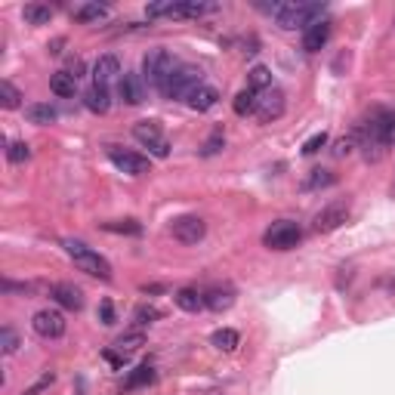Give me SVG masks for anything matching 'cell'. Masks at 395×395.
Returning <instances> with one entry per match:
<instances>
[{
    "instance_id": "cell-25",
    "label": "cell",
    "mask_w": 395,
    "mask_h": 395,
    "mask_svg": "<svg viewBox=\"0 0 395 395\" xmlns=\"http://www.w3.org/2000/svg\"><path fill=\"white\" fill-rule=\"evenodd\" d=\"M105 16H109V6H102V3H84V6H77V10H75V19L81 25L102 22Z\"/></svg>"
},
{
    "instance_id": "cell-35",
    "label": "cell",
    "mask_w": 395,
    "mask_h": 395,
    "mask_svg": "<svg viewBox=\"0 0 395 395\" xmlns=\"http://www.w3.org/2000/svg\"><path fill=\"white\" fill-rule=\"evenodd\" d=\"M19 346H22V343H19V334L13 327H3L0 330V349H3V355H13V352H16Z\"/></svg>"
},
{
    "instance_id": "cell-36",
    "label": "cell",
    "mask_w": 395,
    "mask_h": 395,
    "mask_svg": "<svg viewBox=\"0 0 395 395\" xmlns=\"http://www.w3.org/2000/svg\"><path fill=\"white\" fill-rule=\"evenodd\" d=\"M133 318H136V325H152V321H161V309L157 306H139L133 312Z\"/></svg>"
},
{
    "instance_id": "cell-11",
    "label": "cell",
    "mask_w": 395,
    "mask_h": 395,
    "mask_svg": "<svg viewBox=\"0 0 395 395\" xmlns=\"http://www.w3.org/2000/svg\"><path fill=\"white\" fill-rule=\"evenodd\" d=\"M349 219V201H334V204H327L325 210L315 217V232H336V229L343 226V222Z\"/></svg>"
},
{
    "instance_id": "cell-41",
    "label": "cell",
    "mask_w": 395,
    "mask_h": 395,
    "mask_svg": "<svg viewBox=\"0 0 395 395\" xmlns=\"http://www.w3.org/2000/svg\"><path fill=\"white\" fill-rule=\"evenodd\" d=\"M68 75L75 77V81H77V77H84V62L77 59V56H75V59H68Z\"/></svg>"
},
{
    "instance_id": "cell-6",
    "label": "cell",
    "mask_w": 395,
    "mask_h": 395,
    "mask_svg": "<svg viewBox=\"0 0 395 395\" xmlns=\"http://www.w3.org/2000/svg\"><path fill=\"white\" fill-rule=\"evenodd\" d=\"M300 241H303V229H300L297 222H291V219L272 222V226L263 232V244L269 250H293Z\"/></svg>"
},
{
    "instance_id": "cell-32",
    "label": "cell",
    "mask_w": 395,
    "mask_h": 395,
    "mask_svg": "<svg viewBox=\"0 0 395 395\" xmlns=\"http://www.w3.org/2000/svg\"><path fill=\"white\" fill-rule=\"evenodd\" d=\"M105 232H118V235H139L142 226L136 219H118V222H102Z\"/></svg>"
},
{
    "instance_id": "cell-26",
    "label": "cell",
    "mask_w": 395,
    "mask_h": 395,
    "mask_svg": "<svg viewBox=\"0 0 395 395\" xmlns=\"http://www.w3.org/2000/svg\"><path fill=\"white\" fill-rule=\"evenodd\" d=\"M22 19L28 25H49V19H53V10H49L47 3H28L22 10Z\"/></svg>"
},
{
    "instance_id": "cell-10",
    "label": "cell",
    "mask_w": 395,
    "mask_h": 395,
    "mask_svg": "<svg viewBox=\"0 0 395 395\" xmlns=\"http://www.w3.org/2000/svg\"><path fill=\"white\" fill-rule=\"evenodd\" d=\"M284 105H287V99L281 90L278 87L265 90V93H260V99H256V118H260L263 124H272V121H278L284 114Z\"/></svg>"
},
{
    "instance_id": "cell-31",
    "label": "cell",
    "mask_w": 395,
    "mask_h": 395,
    "mask_svg": "<svg viewBox=\"0 0 395 395\" xmlns=\"http://www.w3.org/2000/svg\"><path fill=\"white\" fill-rule=\"evenodd\" d=\"M336 176L330 173V170H312L309 179L303 183V192H315V189H327V185H334Z\"/></svg>"
},
{
    "instance_id": "cell-15",
    "label": "cell",
    "mask_w": 395,
    "mask_h": 395,
    "mask_svg": "<svg viewBox=\"0 0 395 395\" xmlns=\"http://www.w3.org/2000/svg\"><path fill=\"white\" fill-rule=\"evenodd\" d=\"M49 297H53L59 306L71 309V312L84 309V291H81V287H75V284H68V281H59V284L49 287Z\"/></svg>"
},
{
    "instance_id": "cell-40",
    "label": "cell",
    "mask_w": 395,
    "mask_h": 395,
    "mask_svg": "<svg viewBox=\"0 0 395 395\" xmlns=\"http://www.w3.org/2000/svg\"><path fill=\"white\" fill-rule=\"evenodd\" d=\"M53 380H56V373H44V377H40V380H38V383H34V386H31V389H28L25 395H38L40 389H47V386H49V383H53Z\"/></svg>"
},
{
    "instance_id": "cell-19",
    "label": "cell",
    "mask_w": 395,
    "mask_h": 395,
    "mask_svg": "<svg viewBox=\"0 0 395 395\" xmlns=\"http://www.w3.org/2000/svg\"><path fill=\"white\" fill-rule=\"evenodd\" d=\"M84 105H87V109L93 111V114H105L111 109V99H109V87H96V84H93V87L84 93Z\"/></svg>"
},
{
    "instance_id": "cell-37",
    "label": "cell",
    "mask_w": 395,
    "mask_h": 395,
    "mask_svg": "<svg viewBox=\"0 0 395 395\" xmlns=\"http://www.w3.org/2000/svg\"><path fill=\"white\" fill-rule=\"evenodd\" d=\"M222 146H226V136H222V130H213V136L204 142V148H201V155L210 157V155H219Z\"/></svg>"
},
{
    "instance_id": "cell-17",
    "label": "cell",
    "mask_w": 395,
    "mask_h": 395,
    "mask_svg": "<svg viewBox=\"0 0 395 395\" xmlns=\"http://www.w3.org/2000/svg\"><path fill=\"white\" fill-rule=\"evenodd\" d=\"M185 102H189V109H195V111H210V109H217V102H219V90L201 84V87L192 93L189 99H185Z\"/></svg>"
},
{
    "instance_id": "cell-22",
    "label": "cell",
    "mask_w": 395,
    "mask_h": 395,
    "mask_svg": "<svg viewBox=\"0 0 395 395\" xmlns=\"http://www.w3.org/2000/svg\"><path fill=\"white\" fill-rule=\"evenodd\" d=\"M49 90H53L59 99H68L77 93V81L68 75V71H56V75H49Z\"/></svg>"
},
{
    "instance_id": "cell-14",
    "label": "cell",
    "mask_w": 395,
    "mask_h": 395,
    "mask_svg": "<svg viewBox=\"0 0 395 395\" xmlns=\"http://www.w3.org/2000/svg\"><path fill=\"white\" fill-rule=\"evenodd\" d=\"M121 62H118V56H99L96 59V65H93V84L96 87H109L111 81H121Z\"/></svg>"
},
{
    "instance_id": "cell-12",
    "label": "cell",
    "mask_w": 395,
    "mask_h": 395,
    "mask_svg": "<svg viewBox=\"0 0 395 395\" xmlns=\"http://www.w3.org/2000/svg\"><path fill=\"white\" fill-rule=\"evenodd\" d=\"M109 161H111L118 170L130 173V176H146V173H148V157H142V155H136V152H127V148L111 146V148H109Z\"/></svg>"
},
{
    "instance_id": "cell-30",
    "label": "cell",
    "mask_w": 395,
    "mask_h": 395,
    "mask_svg": "<svg viewBox=\"0 0 395 395\" xmlns=\"http://www.w3.org/2000/svg\"><path fill=\"white\" fill-rule=\"evenodd\" d=\"M0 105H3V109H19V105H22V93H19L16 84L0 81Z\"/></svg>"
},
{
    "instance_id": "cell-9",
    "label": "cell",
    "mask_w": 395,
    "mask_h": 395,
    "mask_svg": "<svg viewBox=\"0 0 395 395\" xmlns=\"http://www.w3.org/2000/svg\"><path fill=\"white\" fill-rule=\"evenodd\" d=\"M170 235H173L179 244H198V241H204V235H207V222L201 217H179L170 222Z\"/></svg>"
},
{
    "instance_id": "cell-38",
    "label": "cell",
    "mask_w": 395,
    "mask_h": 395,
    "mask_svg": "<svg viewBox=\"0 0 395 395\" xmlns=\"http://www.w3.org/2000/svg\"><path fill=\"white\" fill-rule=\"evenodd\" d=\"M327 146V133L321 130V133H315V136H309V139L303 142V155H315V152H321V148Z\"/></svg>"
},
{
    "instance_id": "cell-21",
    "label": "cell",
    "mask_w": 395,
    "mask_h": 395,
    "mask_svg": "<svg viewBox=\"0 0 395 395\" xmlns=\"http://www.w3.org/2000/svg\"><path fill=\"white\" fill-rule=\"evenodd\" d=\"M173 300L183 312H201V309H204V293L192 291V287H179L173 293Z\"/></svg>"
},
{
    "instance_id": "cell-33",
    "label": "cell",
    "mask_w": 395,
    "mask_h": 395,
    "mask_svg": "<svg viewBox=\"0 0 395 395\" xmlns=\"http://www.w3.org/2000/svg\"><path fill=\"white\" fill-rule=\"evenodd\" d=\"M355 148H358V136H355V130H352L349 136H343V139H336L330 152H334V157H349L352 152H355Z\"/></svg>"
},
{
    "instance_id": "cell-8",
    "label": "cell",
    "mask_w": 395,
    "mask_h": 395,
    "mask_svg": "<svg viewBox=\"0 0 395 395\" xmlns=\"http://www.w3.org/2000/svg\"><path fill=\"white\" fill-rule=\"evenodd\" d=\"M31 327H34V334L44 336V340H59L68 325H65V315L62 312H56V309H40V312H34Z\"/></svg>"
},
{
    "instance_id": "cell-4",
    "label": "cell",
    "mask_w": 395,
    "mask_h": 395,
    "mask_svg": "<svg viewBox=\"0 0 395 395\" xmlns=\"http://www.w3.org/2000/svg\"><path fill=\"white\" fill-rule=\"evenodd\" d=\"M176 68L179 65H176V59H173V53H170V49H148L146 59H142V77H146V81L152 84L157 93L167 87L170 75H173Z\"/></svg>"
},
{
    "instance_id": "cell-5",
    "label": "cell",
    "mask_w": 395,
    "mask_h": 395,
    "mask_svg": "<svg viewBox=\"0 0 395 395\" xmlns=\"http://www.w3.org/2000/svg\"><path fill=\"white\" fill-rule=\"evenodd\" d=\"M201 84H204V71L198 65H179L173 75H170L167 87L161 90V96L164 99H189Z\"/></svg>"
},
{
    "instance_id": "cell-20",
    "label": "cell",
    "mask_w": 395,
    "mask_h": 395,
    "mask_svg": "<svg viewBox=\"0 0 395 395\" xmlns=\"http://www.w3.org/2000/svg\"><path fill=\"white\" fill-rule=\"evenodd\" d=\"M25 118H28V124H38V127H49V124H56V109L53 105H47V102H31L25 109Z\"/></svg>"
},
{
    "instance_id": "cell-24",
    "label": "cell",
    "mask_w": 395,
    "mask_h": 395,
    "mask_svg": "<svg viewBox=\"0 0 395 395\" xmlns=\"http://www.w3.org/2000/svg\"><path fill=\"white\" fill-rule=\"evenodd\" d=\"M210 343L219 352H235L238 349V343H241V336H238V330H232V327H219V330H213Z\"/></svg>"
},
{
    "instance_id": "cell-3",
    "label": "cell",
    "mask_w": 395,
    "mask_h": 395,
    "mask_svg": "<svg viewBox=\"0 0 395 395\" xmlns=\"http://www.w3.org/2000/svg\"><path fill=\"white\" fill-rule=\"evenodd\" d=\"M325 16V3H281V10L275 13V25L284 28V31H297V28H306L321 22Z\"/></svg>"
},
{
    "instance_id": "cell-2",
    "label": "cell",
    "mask_w": 395,
    "mask_h": 395,
    "mask_svg": "<svg viewBox=\"0 0 395 395\" xmlns=\"http://www.w3.org/2000/svg\"><path fill=\"white\" fill-rule=\"evenodd\" d=\"M62 247H65L68 260L75 263L81 272H87V275H93V278H102V281H111V263L105 260V256H99L93 247H87L84 241L65 238L62 241Z\"/></svg>"
},
{
    "instance_id": "cell-18",
    "label": "cell",
    "mask_w": 395,
    "mask_h": 395,
    "mask_svg": "<svg viewBox=\"0 0 395 395\" xmlns=\"http://www.w3.org/2000/svg\"><path fill=\"white\" fill-rule=\"evenodd\" d=\"M204 306L210 309V312H226V309L235 306V293L229 291V287H213V291L204 293Z\"/></svg>"
},
{
    "instance_id": "cell-16",
    "label": "cell",
    "mask_w": 395,
    "mask_h": 395,
    "mask_svg": "<svg viewBox=\"0 0 395 395\" xmlns=\"http://www.w3.org/2000/svg\"><path fill=\"white\" fill-rule=\"evenodd\" d=\"M327 38H330V22L327 19H321V22L309 25L303 31V49L306 53H318V49L327 44Z\"/></svg>"
},
{
    "instance_id": "cell-13",
    "label": "cell",
    "mask_w": 395,
    "mask_h": 395,
    "mask_svg": "<svg viewBox=\"0 0 395 395\" xmlns=\"http://www.w3.org/2000/svg\"><path fill=\"white\" fill-rule=\"evenodd\" d=\"M118 96L124 99L127 105H142L146 102V87H142V77L133 75V71H124L118 81Z\"/></svg>"
},
{
    "instance_id": "cell-28",
    "label": "cell",
    "mask_w": 395,
    "mask_h": 395,
    "mask_svg": "<svg viewBox=\"0 0 395 395\" xmlns=\"http://www.w3.org/2000/svg\"><path fill=\"white\" fill-rule=\"evenodd\" d=\"M256 99H260V93H254V90H241L238 96H235V102H232V109L235 114H256Z\"/></svg>"
},
{
    "instance_id": "cell-23",
    "label": "cell",
    "mask_w": 395,
    "mask_h": 395,
    "mask_svg": "<svg viewBox=\"0 0 395 395\" xmlns=\"http://www.w3.org/2000/svg\"><path fill=\"white\" fill-rule=\"evenodd\" d=\"M247 90H254V93L272 90V71L265 65H254L247 71Z\"/></svg>"
},
{
    "instance_id": "cell-1",
    "label": "cell",
    "mask_w": 395,
    "mask_h": 395,
    "mask_svg": "<svg viewBox=\"0 0 395 395\" xmlns=\"http://www.w3.org/2000/svg\"><path fill=\"white\" fill-rule=\"evenodd\" d=\"M219 3H201V0H157L146 6L148 19H201L217 13Z\"/></svg>"
},
{
    "instance_id": "cell-34",
    "label": "cell",
    "mask_w": 395,
    "mask_h": 395,
    "mask_svg": "<svg viewBox=\"0 0 395 395\" xmlns=\"http://www.w3.org/2000/svg\"><path fill=\"white\" fill-rule=\"evenodd\" d=\"M6 157H10V164H25L28 157H31V146H28V142H10Z\"/></svg>"
},
{
    "instance_id": "cell-29",
    "label": "cell",
    "mask_w": 395,
    "mask_h": 395,
    "mask_svg": "<svg viewBox=\"0 0 395 395\" xmlns=\"http://www.w3.org/2000/svg\"><path fill=\"white\" fill-rule=\"evenodd\" d=\"M155 380V368L152 364H139L130 377H127V383H124V389H139V386H148Z\"/></svg>"
},
{
    "instance_id": "cell-7",
    "label": "cell",
    "mask_w": 395,
    "mask_h": 395,
    "mask_svg": "<svg viewBox=\"0 0 395 395\" xmlns=\"http://www.w3.org/2000/svg\"><path fill=\"white\" fill-rule=\"evenodd\" d=\"M133 136H136V142H142L155 157L170 155V142H167V136L161 133V124H157V121H139V124L133 127Z\"/></svg>"
},
{
    "instance_id": "cell-39",
    "label": "cell",
    "mask_w": 395,
    "mask_h": 395,
    "mask_svg": "<svg viewBox=\"0 0 395 395\" xmlns=\"http://www.w3.org/2000/svg\"><path fill=\"white\" fill-rule=\"evenodd\" d=\"M99 321H102V325H114V309H111L109 300L99 306Z\"/></svg>"
},
{
    "instance_id": "cell-27",
    "label": "cell",
    "mask_w": 395,
    "mask_h": 395,
    "mask_svg": "<svg viewBox=\"0 0 395 395\" xmlns=\"http://www.w3.org/2000/svg\"><path fill=\"white\" fill-rule=\"evenodd\" d=\"M139 346H146V334L142 330H130V334H121L118 340H114V349L121 352V355H130Z\"/></svg>"
}]
</instances>
